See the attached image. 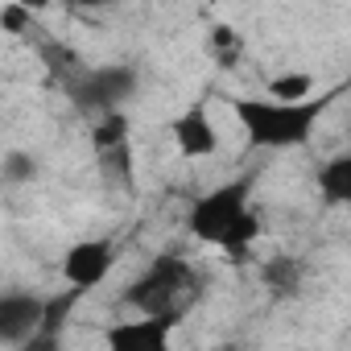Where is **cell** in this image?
<instances>
[{"mask_svg": "<svg viewBox=\"0 0 351 351\" xmlns=\"http://www.w3.org/2000/svg\"><path fill=\"white\" fill-rule=\"evenodd\" d=\"M302 277H306V265H302L298 256H273V261L261 269V281L269 285V293H273L277 302L298 298V293H302Z\"/></svg>", "mask_w": 351, "mask_h": 351, "instance_id": "cell-10", "label": "cell"}, {"mask_svg": "<svg viewBox=\"0 0 351 351\" xmlns=\"http://www.w3.org/2000/svg\"><path fill=\"white\" fill-rule=\"evenodd\" d=\"M71 9H108V5H116V0H66Z\"/></svg>", "mask_w": 351, "mask_h": 351, "instance_id": "cell-15", "label": "cell"}, {"mask_svg": "<svg viewBox=\"0 0 351 351\" xmlns=\"http://www.w3.org/2000/svg\"><path fill=\"white\" fill-rule=\"evenodd\" d=\"M46 298L29 289H5L0 293V343L5 347H29L42 326Z\"/></svg>", "mask_w": 351, "mask_h": 351, "instance_id": "cell-5", "label": "cell"}, {"mask_svg": "<svg viewBox=\"0 0 351 351\" xmlns=\"http://www.w3.org/2000/svg\"><path fill=\"white\" fill-rule=\"evenodd\" d=\"M186 228H191L195 240L223 248L232 261H244L248 248L261 236V215L252 207V182L236 178V182H223V186L199 195L191 203Z\"/></svg>", "mask_w": 351, "mask_h": 351, "instance_id": "cell-1", "label": "cell"}, {"mask_svg": "<svg viewBox=\"0 0 351 351\" xmlns=\"http://www.w3.org/2000/svg\"><path fill=\"white\" fill-rule=\"evenodd\" d=\"M136 66L128 62H108V66H91V71H79L75 83H71V95L83 112H120L132 95H136Z\"/></svg>", "mask_w": 351, "mask_h": 351, "instance_id": "cell-4", "label": "cell"}, {"mask_svg": "<svg viewBox=\"0 0 351 351\" xmlns=\"http://www.w3.org/2000/svg\"><path fill=\"white\" fill-rule=\"evenodd\" d=\"M310 87L314 79L306 71H293V75H273L269 79V95L281 99V104H298V99H310Z\"/></svg>", "mask_w": 351, "mask_h": 351, "instance_id": "cell-11", "label": "cell"}, {"mask_svg": "<svg viewBox=\"0 0 351 351\" xmlns=\"http://www.w3.org/2000/svg\"><path fill=\"white\" fill-rule=\"evenodd\" d=\"M169 136H173V149L182 157H211L215 145H219V132H215L207 108H199V104L169 120Z\"/></svg>", "mask_w": 351, "mask_h": 351, "instance_id": "cell-8", "label": "cell"}, {"mask_svg": "<svg viewBox=\"0 0 351 351\" xmlns=\"http://www.w3.org/2000/svg\"><path fill=\"white\" fill-rule=\"evenodd\" d=\"M112 261H116L112 240H79V244H71L66 256H62V277H66L75 289L91 293V289L112 273Z\"/></svg>", "mask_w": 351, "mask_h": 351, "instance_id": "cell-6", "label": "cell"}, {"mask_svg": "<svg viewBox=\"0 0 351 351\" xmlns=\"http://www.w3.org/2000/svg\"><path fill=\"white\" fill-rule=\"evenodd\" d=\"M318 195H322L326 207H347L351 203V153H339L318 169Z\"/></svg>", "mask_w": 351, "mask_h": 351, "instance_id": "cell-9", "label": "cell"}, {"mask_svg": "<svg viewBox=\"0 0 351 351\" xmlns=\"http://www.w3.org/2000/svg\"><path fill=\"white\" fill-rule=\"evenodd\" d=\"M203 298V277L199 269L178 256V252H161L149 261V269L124 289V306L136 314H157V318H186V310Z\"/></svg>", "mask_w": 351, "mask_h": 351, "instance_id": "cell-2", "label": "cell"}, {"mask_svg": "<svg viewBox=\"0 0 351 351\" xmlns=\"http://www.w3.org/2000/svg\"><path fill=\"white\" fill-rule=\"evenodd\" d=\"M29 9L21 5V0H13V5H0V29L5 34H25L29 29Z\"/></svg>", "mask_w": 351, "mask_h": 351, "instance_id": "cell-14", "label": "cell"}, {"mask_svg": "<svg viewBox=\"0 0 351 351\" xmlns=\"http://www.w3.org/2000/svg\"><path fill=\"white\" fill-rule=\"evenodd\" d=\"M236 54H240V38H236L228 25L211 29V58H215L219 66H236Z\"/></svg>", "mask_w": 351, "mask_h": 351, "instance_id": "cell-13", "label": "cell"}, {"mask_svg": "<svg viewBox=\"0 0 351 351\" xmlns=\"http://www.w3.org/2000/svg\"><path fill=\"white\" fill-rule=\"evenodd\" d=\"M322 108H326V95L322 99H298V104L244 99V95L232 99V112L256 149H302L314 136Z\"/></svg>", "mask_w": 351, "mask_h": 351, "instance_id": "cell-3", "label": "cell"}, {"mask_svg": "<svg viewBox=\"0 0 351 351\" xmlns=\"http://www.w3.org/2000/svg\"><path fill=\"white\" fill-rule=\"evenodd\" d=\"M5 178H9V182H34V178H38V161H34V153H25V149L5 153Z\"/></svg>", "mask_w": 351, "mask_h": 351, "instance_id": "cell-12", "label": "cell"}, {"mask_svg": "<svg viewBox=\"0 0 351 351\" xmlns=\"http://www.w3.org/2000/svg\"><path fill=\"white\" fill-rule=\"evenodd\" d=\"M173 326H178L173 318L141 314V318H132V322H116V326H108L104 339H108V347H116V351H165Z\"/></svg>", "mask_w": 351, "mask_h": 351, "instance_id": "cell-7", "label": "cell"}]
</instances>
